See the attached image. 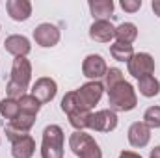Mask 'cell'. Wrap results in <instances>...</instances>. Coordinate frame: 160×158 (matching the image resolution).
I'll return each instance as SVG.
<instances>
[{
	"instance_id": "6da1fadb",
	"label": "cell",
	"mask_w": 160,
	"mask_h": 158,
	"mask_svg": "<svg viewBox=\"0 0 160 158\" xmlns=\"http://www.w3.org/2000/svg\"><path fill=\"white\" fill-rule=\"evenodd\" d=\"M108 104L112 112H130L136 108L138 104V97H136V89L132 84H128L127 80H123L121 84L114 86L108 91Z\"/></svg>"
},
{
	"instance_id": "7a4b0ae2",
	"label": "cell",
	"mask_w": 160,
	"mask_h": 158,
	"mask_svg": "<svg viewBox=\"0 0 160 158\" xmlns=\"http://www.w3.org/2000/svg\"><path fill=\"white\" fill-rule=\"evenodd\" d=\"M102 93H104V84L101 82H88L80 86L78 89H75L73 99L77 112H91L95 104H99V101L102 99Z\"/></svg>"
},
{
	"instance_id": "3957f363",
	"label": "cell",
	"mask_w": 160,
	"mask_h": 158,
	"mask_svg": "<svg viewBox=\"0 0 160 158\" xmlns=\"http://www.w3.org/2000/svg\"><path fill=\"white\" fill-rule=\"evenodd\" d=\"M69 149L77 158H102V151L93 136L75 130L69 136Z\"/></svg>"
},
{
	"instance_id": "277c9868",
	"label": "cell",
	"mask_w": 160,
	"mask_h": 158,
	"mask_svg": "<svg viewBox=\"0 0 160 158\" xmlns=\"http://www.w3.org/2000/svg\"><path fill=\"white\" fill-rule=\"evenodd\" d=\"M41 158H63V130L60 125H48L43 130Z\"/></svg>"
},
{
	"instance_id": "5b68a950",
	"label": "cell",
	"mask_w": 160,
	"mask_h": 158,
	"mask_svg": "<svg viewBox=\"0 0 160 158\" xmlns=\"http://www.w3.org/2000/svg\"><path fill=\"white\" fill-rule=\"evenodd\" d=\"M88 128L95 132H112L118 128V114L112 112L110 108L91 112L88 119Z\"/></svg>"
},
{
	"instance_id": "8992f818",
	"label": "cell",
	"mask_w": 160,
	"mask_h": 158,
	"mask_svg": "<svg viewBox=\"0 0 160 158\" xmlns=\"http://www.w3.org/2000/svg\"><path fill=\"white\" fill-rule=\"evenodd\" d=\"M127 65H128V75H132L136 80L155 73V58L149 52H136Z\"/></svg>"
},
{
	"instance_id": "52a82bcc",
	"label": "cell",
	"mask_w": 160,
	"mask_h": 158,
	"mask_svg": "<svg viewBox=\"0 0 160 158\" xmlns=\"http://www.w3.org/2000/svg\"><path fill=\"white\" fill-rule=\"evenodd\" d=\"M106 71L108 65L101 54H88L82 62V75L89 78V82H99V78H104Z\"/></svg>"
},
{
	"instance_id": "ba28073f",
	"label": "cell",
	"mask_w": 160,
	"mask_h": 158,
	"mask_svg": "<svg viewBox=\"0 0 160 158\" xmlns=\"http://www.w3.org/2000/svg\"><path fill=\"white\" fill-rule=\"evenodd\" d=\"M30 80H32V63L26 56H19L13 60L11 65V78L9 82L15 86H21L22 89L30 87Z\"/></svg>"
},
{
	"instance_id": "9c48e42d",
	"label": "cell",
	"mask_w": 160,
	"mask_h": 158,
	"mask_svg": "<svg viewBox=\"0 0 160 158\" xmlns=\"http://www.w3.org/2000/svg\"><path fill=\"white\" fill-rule=\"evenodd\" d=\"M34 41L43 48H52L60 43V30L50 22H41L34 30Z\"/></svg>"
},
{
	"instance_id": "30bf717a",
	"label": "cell",
	"mask_w": 160,
	"mask_h": 158,
	"mask_svg": "<svg viewBox=\"0 0 160 158\" xmlns=\"http://www.w3.org/2000/svg\"><path fill=\"white\" fill-rule=\"evenodd\" d=\"M56 93H58V84L50 77H41L32 86V95L39 101L41 104H47V102L54 101Z\"/></svg>"
},
{
	"instance_id": "8fae6325",
	"label": "cell",
	"mask_w": 160,
	"mask_h": 158,
	"mask_svg": "<svg viewBox=\"0 0 160 158\" xmlns=\"http://www.w3.org/2000/svg\"><path fill=\"white\" fill-rule=\"evenodd\" d=\"M151 140V128L143 121H136L128 126V143L136 149H142Z\"/></svg>"
},
{
	"instance_id": "7c38bea8",
	"label": "cell",
	"mask_w": 160,
	"mask_h": 158,
	"mask_svg": "<svg viewBox=\"0 0 160 158\" xmlns=\"http://www.w3.org/2000/svg\"><path fill=\"white\" fill-rule=\"evenodd\" d=\"M89 37L97 43H110L116 39V26L110 21H93L89 26Z\"/></svg>"
},
{
	"instance_id": "4fadbf2b",
	"label": "cell",
	"mask_w": 160,
	"mask_h": 158,
	"mask_svg": "<svg viewBox=\"0 0 160 158\" xmlns=\"http://www.w3.org/2000/svg\"><path fill=\"white\" fill-rule=\"evenodd\" d=\"M6 9H8V15L17 22H24L32 17V2L28 0H8Z\"/></svg>"
},
{
	"instance_id": "5bb4252c",
	"label": "cell",
	"mask_w": 160,
	"mask_h": 158,
	"mask_svg": "<svg viewBox=\"0 0 160 158\" xmlns=\"http://www.w3.org/2000/svg\"><path fill=\"white\" fill-rule=\"evenodd\" d=\"M4 48H6V52H9L15 58H19V56H28L30 50H32V45H30V39L28 37L19 36V34H13V36L6 37Z\"/></svg>"
},
{
	"instance_id": "9a60e30c",
	"label": "cell",
	"mask_w": 160,
	"mask_h": 158,
	"mask_svg": "<svg viewBox=\"0 0 160 158\" xmlns=\"http://www.w3.org/2000/svg\"><path fill=\"white\" fill-rule=\"evenodd\" d=\"M89 13L93 21H110L114 17V2L112 0H89Z\"/></svg>"
},
{
	"instance_id": "2e32d148",
	"label": "cell",
	"mask_w": 160,
	"mask_h": 158,
	"mask_svg": "<svg viewBox=\"0 0 160 158\" xmlns=\"http://www.w3.org/2000/svg\"><path fill=\"white\" fill-rule=\"evenodd\" d=\"M34 153H36V141L30 134H26L24 138L11 143V156L13 158H32Z\"/></svg>"
},
{
	"instance_id": "e0dca14e",
	"label": "cell",
	"mask_w": 160,
	"mask_h": 158,
	"mask_svg": "<svg viewBox=\"0 0 160 158\" xmlns=\"http://www.w3.org/2000/svg\"><path fill=\"white\" fill-rule=\"evenodd\" d=\"M138 37V26L134 22H121L119 26H116V41L132 45Z\"/></svg>"
},
{
	"instance_id": "ac0fdd59",
	"label": "cell",
	"mask_w": 160,
	"mask_h": 158,
	"mask_svg": "<svg viewBox=\"0 0 160 158\" xmlns=\"http://www.w3.org/2000/svg\"><path fill=\"white\" fill-rule=\"evenodd\" d=\"M138 89L143 97L151 99V97H157L160 93V82L155 75H149V77H143V78L138 80Z\"/></svg>"
},
{
	"instance_id": "d6986e66",
	"label": "cell",
	"mask_w": 160,
	"mask_h": 158,
	"mask_svg": "<svg viewBox=\"0 0 160 158\" xmlns=\"http://www.w3.org/2000/svg\"><path fill=\"white\" fill-rule=\"evenodd\" d=\"M110 54H112L114 60H118V62H127V63H128L130 58H132L136 52H134L132 45H127V43H119V41H116V43L110 45Z\"/></svg>"
},
{
	"instance_id": "ffe728a7",
	"label": "cell",
	"mask_w": 160,
	"mask_h": 158,
	"mask_svg": "<svg viewBox=\"0 0 160 158\" xmlns=\"http://www.w3.org/2000/svg\"><path fill=\"white\" fill-rule=\"evenodd\" d=\"M41 104L39 101L32 95V93H26V95H22L21 99H19V108H21V112L22 114H30V116H38L41 110Z\"/></svg>"
},
{
	"instance_id": "44dd1931",
	"label": "cell",
	"mask_w": 160,
	"mask_h": 158,
	"mask_svg": "<svg viewBox=\"0 0 160 158\" xmlns=\"http://www.w3.org/2000/svg\"><path fill=\"white\" fill-rule=\"evenodd\" d=\"M21 114V108H19V101H15V99H9V97H6V99H2L0 101V116L6 119H9V121H13V119L17 117Z\"/></svg>"
},
{
	"instance_id": "7402d4cb",
	"label": "cell",
	"mask_w": 160,
	"mask_h": 158,
	"mask_svg": "<svg viewBox=\"0 0 160 158\" xmlns=\"http://www.w3.org/2000/svg\"><path fill=\"white\" fill-rule=\"evenodd\" d=\"M36 117H38V116H30V114H22V112H21L13 121H9V125H11L13 128H17L19 132L28 134V132L32 130V126L36 125Z\"/></svg>"
},
{
	"instance_id": "603a6c76",
	"label": "cell",
	"mask_w": 160,
	"mask_h": 158,
	"mask_svg": "<svg viewBox=\"0 0 160 158\" xmlns=\"http://www.w3.org/2000/svg\"><path fill=\"white\" fill-rule=\"evenodd\" d=\"M123 71L118 69V67H110L108 71H106V75H104V89L106 91H110L114 86H118L123 82Z\"/></svg>"
},
{
	"instance_id": "cb8c5ba5",
	"label": "cell",
	"mask_w": 160,
	"mask_h": 158,
	"mask_svg": "<svg viewBox=\"0 0 160 158\" xmlns=\"http://www.w3.org/2000/svg\"><path fill=\"white\" fill-rule=\"evenodd\" d=\"M89 114H91V112H75V114H71V116H67V117H69V123H71V126H73L75 130L84 132V130L88 128Z\"/></svg>"
},
{
	"instance_id": "d4e9b609",
	"label": "cell",
	"mask_w": 160,
	"mask_h": 158,
	"mask_svg": "<svg viewBox=\"0 0 160 158\" xmlns=\"http://www.w3.org/2000/svg\"><path fill=\"white\" fill-rule=\"evenodd\" d=\"M143 123L149 128H160V106H151L143 114Z\"/></svg>"
},
{
	"instance_id": "484cf974",
	"label": "cell",
	"mask_w": 160,
	"mask_h": 158,
	"mask_svg": "<svg viewBox=\"0 0 160 158\" xmlns=\"http://www.w3.org/2000/svg\"><path fill=\"white\" fill-rule=\"evenodd\" d=\"M119 6H121V9L127 11V13H136L142 7V0H121Z\"/></svg>"
},
{
	"instance_id": "4316f807",
	"label": "cell",
	"mask_w": 160,
	"mask_h": 158,
	"mask_svg": "<svg viewBox=\"0 0 160 158\" xmlns=\"http://www.w3.org/2000/svg\"><path fill=\"white\" fill-rule=\"evenodd\" d=\"M24 136H26L24 132H19V130H17V128H13L11 125H8V126H6V138H8L11 143H13V141H17V140H21V138H24Z\"/></svg>"
},
{
	"instance_id": "83f0119b",
	"label": "cell",
	"mask_w": 160,
	"mask_h": 158,
	"mask_svg": "<svg viewBox=\"0 0 160 158\" xmlns=\"http://www.w3.org/2000/svg\"><path fill=\"white\" fill-rule=\"evenodd\" d=\"M119 158H142V155H138V153H134V151H121Z\"/></svg>"
},
{
	"instance_id": "f1b7e54d",
	"label": "cell",
	"mask_w": 160,
	"mask_h": 158,
	"mask_svg": "<svg viewBox=\"0 0 160 158\" xmlns=\"http://www.w3.org/2000/svg\"><path fill=\"white\" fill-rule=\"evenodd\" d=\"M151 7H153L155 15H158L160 17V0H153V2H151Z\"/></svg>"
},
{
	"instance_id": "f546056e",
	"label": "cell",
	"mask_w": 160,
	"mask_h": 158,
	"mask_svg": "<svg viewBox=\"0 0 160 158\" xmlns=\"http://www.w3.org/2000/svg\"><path fill=\"white\" fill-rule=\"evenodd\" d=\"M149 158H160V145H157V147H155V149L151 151Z\"/></svg>"
}]
</instances>
